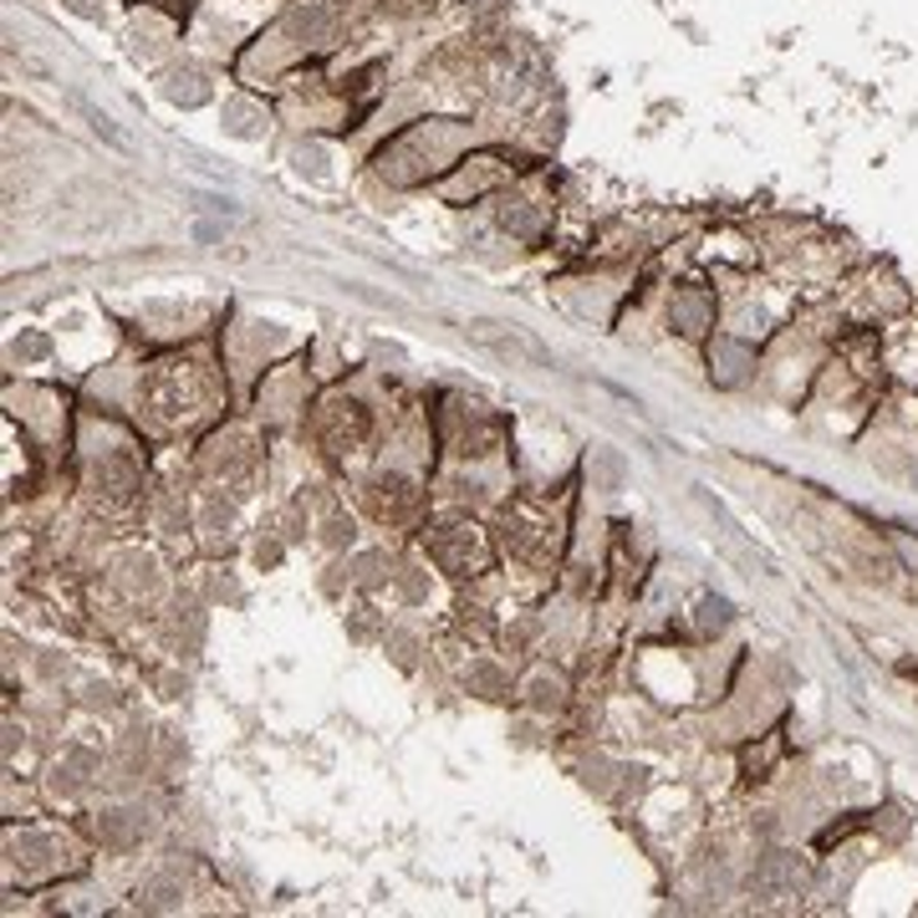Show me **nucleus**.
Wrapping results in <instances>:
<instances>
[{
  "mask_svg": "<svg viewBox=\"0 0 918 918\" xmlns=\"http://www.w3.org/2000/svg\"><path fill=\"white\" fill-rule=\"evenodd\" d=\"M469 337H475L479 347H490V352H500V358H516V362H531V368H557V358L546 352L536 337L516 333V327H500V321H469L465 327Z\"/></svg>",
  "mask_w": 918,
  "mask_h": 918,
  "instance_id": "obj_1",
  "label": "nucleus"
},
{
  "mask_svg": "<svg viewBox=\"0 0 918 918\" xmlns=\"http://www.w3.org/2000/svg\"><path fill=\"white\" fill-rule=\"evenodd\" d=\"M801 883H806V873H801L796 857H766L756 873V888L766 898H791V893H801Z\"/></svg>",
  "mask_w": 918,
  "mask_h": 918,
  "instance_id": "obj_2",
  "label": "nucleus"
},
{
  "mask_svg": "<svg viewBox=\"0 0 918 918\" xmlns=\"http://www.w3.org/2000/svg\"><path fill=\"white\" fill-rule=\"evenodd\" d=\"M668 317L679 321V333H699V327L709 321V302H705V296H679Z\"/></svg>",
  "mask_w": 918,
  "mask_h": 918,
  "instance_id": "obj_3",
  "label": "nucleus"
},
{
  "mask_svg": "<svg viewBox=\"0 0 918 918\" xmlns=\"http://www.w3.org/2000/svg\"><path fill=\"white\" fill-rule=\"evenodd\" d=\"M699 623H705V627H725V623H730V602H725V598H705Z\"/></svg>",
  "mask_w": 918,
  "mask_h": 918,
  "instance_id": "obj_4",
  "label": "nucleus"
},
{
  "mask_svg": "<svg viewBox=\"0 0 918 918\" xmlns=\"http://www.w3.org/2000/svg\"><path fill=\"white\" fill-rule=\"evenodd\" d=\"M898 546H904V557H908V567H918V541H914V536H898Z\"/></svg>",
  "mask_w": 918,
  "mask_h": 918,
  "instance_id": "obj_5",
  "label": "nucleus"
}]
</instances>
